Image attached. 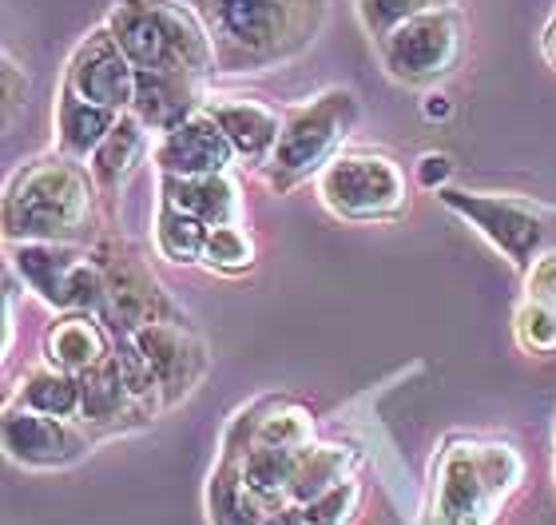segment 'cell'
I'll return each mask as SVG.
<instances>
[{
  "label": "cell",
  "instance_id": "44dd1931",
  "mask_svg": "<svg viewBox=\"0 0 556 525\" xmlns=\"http://www.w3.org/2000/svg\"><path fill=\"white\" fill-rule=\"evenodd\" d=\"M207 514L211 525H263L267 522V505L258 502L243 478V458L223 454L207 482Z\"/></svg>",
  "mask_w": 556,
  "mask_h": 525
},
{
  "label": "cell",
  "instance_id": "ba28073f",
  "mask_svg": "<svg viewBox=\"0 0 556 525\" xmlns=\"http://www.w3.org/2000/svg\"><path fill=\"white\" fill-rule=\"evenodd\" d=\"M378 57L386 76L406 88H429L445 80L462 57V12L450 4L397 24L394 33L378 40Z\"/></svg>",
  "mask_w": 556,
  "mask_h": 525
},
{
  "label": "cell",
  "instance_id": "ffe728a7",
  "mask_svg": "<svg viewBox=\"0 0 556 525\" xmlns=\"http://www.w3.org/2000/svg\"><path fill=\"white\" fill-rule=\"evenodd\" d=\"M80 378V418L92 426H112V422L128 418V414H143V407L131 395L128 378L119 371L116 350L104 362H96L92 371L76 374Z\"/></svg>",
  "mask_w": 556,
  "mask_h": 525
},
{
  "label": "cell",
  "instance_id": "2e32d148",
  "mask_svg": "<svg viewBox=\"0 0 556 525\" xmlns=\"http://www.w3.org/2000/svg\"><path fill=\"white\" fill-rule=\"evenodd\" d=\"M207 112L215 116L223 136L231 140L239 160H247V164H270L275 143L282 136V120H278L275 108L258 104V100H219V104H207Z\"/></svg>",
  "mask_w": 556,
  "mask_h": 525
},
{
  "label": "cell",
  "instance_id": "d590c367",
  "mask_svg": "<svg viewBox=\"0 0 556 525\" xmlns=\"http://www.w3.org/2000/svg\"><path fill=\"white\" fill-rule=\"evenodd\" d=\"M426 116L429 120H445V116H450V100H445V96H438V92L426 96Z\"/></svg>",
  "mask_w": 556,
  "mask_h": 525
},
{
  "label": "cell",
  "instance_id": "4dcf8cb0",
  "mask_svg": "<svg viewBox=\"0 0 556 525\" xmlns=\"http://www.w3.org/2000/svg\"><path fill=\"white\" fill-rule=\"evenodd\" d=\"M525 299L556 307V251H541L533 267L525 271Z\"/></svg>",
  "mask_w": 556,
  "mask_h": 525
},
{
  "label": "cell",
  "instance_id": "7a4b0ae2",
  "mask_svg": "<svg viewBox=\"0 0 556 525\" xmlns=\"http://www.w3.org/2000/svg\"><path fill=\"white\" fill-rule=\"evenodd\" d=\"M96 179L72 155L24 164L4 191V235L12 243H76L92 232Z\"/></svg>",
  "mask_w": 556,
  "mask_h": 525
},
{
  "label": "cell",
  "instance_id": "9a60e30c",
  "mask_svg": "<svg viewBox=\"0 0 556 525\" xmlns=\"http://www.w3.org/2000/svg\"><path fill=\"white\" fill-rule=\"evenodd\" d=\"M84 255L72 243H16L12 251V267L21 271V279L56 311H72V279Z\"/></svg>",
  "mask_w": 556,
  "mask_h": 525
},
{
  "label": "cell",
  "instance_id": "52a82bcc",
  "mask_svg": "<svg viewBox=\"0 0 556 525\" xmlns=\"http://www.w3.org/2000/svg\"><path fill=\"white\" fill-rule=\"evenodd\" d=\"M438 199L453 215H462L469 227L485 235L501 255L509 259L517 271H529L533 259L545 251L548 235V211L517 196H489V191H457V187H441Z\"/></svg>",
  "mask_w": 556,
  "mask_h": 525
},
{
  "label": "cell",
  "instance_id": "cb8c5ba5",
  "mask_svg": "<svg viewBox=\"0 0 556 525\" xmlns=\"http://www.w3.org/2000/svg\"><path fill=\"white\" fill-rule=\"evenodd\" d=\"M143 148H148V124H143L136 112H124L119 124L112 128V136H108V140L96 148L92 160H88V172H92L96 187H108V191H112V187L124 184V179L136 172Z\"/></svg>",
  "mask_w": 556,
  "mask_h": 525
},
{
  "label": "cell",
  "instance_id": "484cf974",
  "mask_svg": "<svg viewBox=\"0 0 556 525\" xmlns=\"http://www.w3.org/2000/svg\"><path fill=\"white\" fill-rule=\"evenodd\" d=\"M207 232H211V227L203 220H195V215L179 211L175 203H167V199L160 203V220H155V247H160L163 259H172V263H195V259H203Z\"/></svg>",
  "mask_w": 556,
  "mask_h": 525
},
{
  "label": "cell",
  "instance_id": "3957f363",
  "mask_svg": "<svg viewBox=\"0 0 556 525\" xmlns=\"http://www.w3.org/2000/svg\"><path fill=\"white\" fill-rule=\"evenodd\" d=\"M108 33L128 52L136 72H179V76H211L215 45L195 4L179 0H116L108 12Z\"/></svg>",
  "mask_w": 556,
  "mask_h": 525
},
{
  "label": "cell",
  "instance_id": "1f68e13d",
  "mask_svg": "<svg viewBox=\"0 0 556 525\" xmlns=\"http://www.w3.org/2000/svg\"><path fill=\"white\" fill-rule=\"evenodd\" d=\"M450 175H453V160L445 152H426L414 167V179L426 187V191H441V187H450Z\"/></svg>",
  "mask_w": 556,
  "mask_h": 525
},
{
  "label": "cell",
  "instance_id": "ac0fdd59",
  "mask_svg": "<svg viewBox=\"0 0 556 525\" xmlns=\"http://www.w3.org/2000/svg\"><path fill=\"white\" fill-rule=\"evenodd\" d=\"M163 199L175 203L179 211L203 220L207 227H223V223H239V187L223 175H163Z\"/></svg>",
  "mask_w": 556,
  "mask_h": 525
},
{
  "label": "cell",
  "instance_id": "d4e9b609",
  "mask_svg": "<svg viewBox=\"0 0 556 525\" xmlns=\"http://www.w3.org/2000/svg\"><path fill=\"white\" fill-rule=\"evenodd\" d=\"M9 407L52 414V418H72V414H80V378L68 371H56V366L28 371V374H21V383L12 390Z\"/></svg>",
  "mask_w": 556,
  "mask_h": 525
},
{
  "label": "cell",
  "instance_id": "4316f807",
  "mask_svg": "<svg viewBox=\"0 0 556 525\" xmlns=\"http://www.w3.org/2000/svg\"><path fill=\"white\" fill-rule=\"evenodd\" d=\"M203 263L223 275H239V271L255 267V243L251 235L239 227V223H223V227H211L207 247H203Z\"/></svg>",
  "mask_w": 556,
  "mask_h": 525
},
{
  "label": "cell",
  "instance_id": "83f0119b",
  "mask_svg": "<svg viewBox=\"0 0 556 525\" xmlns=\"http://www.w3.org/2000/svg\"><path fill=\"white\" fill-rule=\"evenodd\" d=\"M358 4V21L362 28L374 36V40H382L397 28V24L414 21L421 12L429 9H450L453 0H354Z\"/></svg>",
  "mask_w": 556,
  "mask_h": 525
},
{
  "label": "cell",
  "instance_id": "8fae6325",
  "mask_svg": "<svg viewBox=\"0 0 556 525\" xmlns=\"http://www.w3.org/2000/svg\"><path fill=\"white\" fill-rule=\"evenodd\" d=\"M136 350L148 362L151 378L160 386L163 407H172L199 383L203 374V347L195 342V335L184 327V318H160L148 327L128 330Z\"/></svg>",
  "mask_w": 556,
  "mask_h": 525
},
{
  "label": "cell",
  "instance_id": "5bb4252c",
  "mask_svg": "<svg viewBox=\"0 0 556 525\" xmlns=\"http://www.w3.org/2000/svg\"><path fill=\"white\" fill-rule=\"evenodd\" d=\"M199 76H179V72H139L136 76V112L148 128L172 132L187 116L203 112V88Z\"/></svg>",
  "mask_w": 556,
  "mask_h": 525
},
{
  "label": "cell",
  "instance_id": "d6a6232c",
  "mask_svg": "<svg viewBox=\"0 0 556 525\" xmlns=\"http://www.w3.org/2000/svg\"><path fill=\"white\" fill-rule=\"evenodd\" d=\"M24 96H28V80H24V72L16 68V60L4 57V112H9V120L16 116V108L24 104Z\"/></svg>",
  "mask_w": 556,
  "mask_h": 525
},
{
  "label": "cell",
  "instance_id": "8992f818",
  "mask_svg": "<svg viewBox=\"0 0 556 525\" xmlns=\"http://www.w3.org/2000/svg\"><path fill=\"white\" fill-rule=\"evenodd\" d=\"M318 199L350 223L394 220L406 211V175L390 155H338L318 175Z\"/></svg>",
  "mask_w": 556,
  "mask_h": 525
},
{
  "label": "cell",
  "instance_id": "6da1fadb",
  "mask_svg": "<svg viewBox=\"0 0 556 525\" xmlns=\"http://www.w3.org/2000/svg\"><path fill=\"white\" fill-rule=\"evenodd\" d=\"M215 45L219 72H267L318 40L330 0H191Z\"/></svg>",
  "mask_w": 556,
  "mask_h": 525
},
{
  "label": "cell",
  "instance_id": "4fadbf2b",
  "mask_svg": "<svg viewBox=\"0 0 556 525\" xmlns=\"http://www.w3.org/2000/svg\"><path fill=\"white\" fill-rule=\"evenodd\" d=\"M231 140L223 136L207 108L187 116L184 124H175L172 132H163L160 148H155V164L163 175H223L235 164Z\"/></svg>",
  "mask_w": 556,
  "mask_h": 525
},
{
  "label": "cell",
  "instance_id": "836d02e7",
  "mask_svg": "<svg viewBox=\"0 0 556 525\" xmlns=\"http://www.w3.org/2000/svg\"><path fill=\"white\" fill-rule=\"evenodd\" d=\"M263 525H306V517H302V505H282V510H270Z\"/></svg>",
  "mask_w": 556,
  "mask_h": 525
},
{
  "label": "cell",
  "instance_id": "7402d4cb",
  "mask_svg": "<svg viewBox=\"0 0 556 525\" xmlns=\"http://www.w3.org/2000/svg\"><path fill=\"white\" fill-rule=\"evenodd\" d=\"M358 466V450L354 446H342V442H323V446H311L299 462V474L290 482V505H311L314 498H323L330 493L334 486L350 482Z\"/></svg>",
  "mask_w": 556,
  "mask_h": 525
},
{
  "label": "cell",
  "instance_id": "e0dca14e",
  "mask_svg": "<svg viewBox=\"0 0 556 525\" xmlns=\"http://www.w3.org/2000/svg\"><path fill=\"white\" fill-rule=\"evenodd\" d=\"M108 354H112V339H108L100 315H88V311H68L45 335V359L56 371L84 374L92 371L96 362H104Z\"/></svg>",
  "mask_w": 556,
  "mask_h": 525
},
{
  "label": "cell",
  "instance_id": "30bf717a",
  "mask_svg": "<svg viewBox=\"0 0 556 525\" xmlns=\"http://www.w3.org/2000/svg\"><path fill=\"white\" fill-rule=\"evenodd\" d=\"M96 263L104 271L108 295H112V318L119 330H139L160 318H179L172 311V303L163 299L160 283L148 271V263L128 251V247L104 243L96 251Z\"/></svg>",
  "mask_w": 556,
  "mask_h": 525
},
{
  "label": "cell",
  "instance_id": "f1b7e54d",
  "mask_svg": "<svg viewBox=\"0 0 556 525\" xmlns=\"http://www.w3.org/2000/svg\"><path fill=\"white\" fill-rule=\"evenodd\" d=\"M513 335L529 354H553L556 350V307L525 299L513 315Z\"/></svg>",
  "mask_w": 556,
  "mask_h": 525
},
{
  "label": "cell",
  "instance_id": "277c9868",
  "mask_svg": "<svg viewBox=\"0 0 556 525\" xmlns=\"http://www.w3.org/2000/svg\"><path fill=\"white\" fill-rule=\"evenodd\" d=\"M521 482V454L509 442L453 438L438 458V525H493Z\"/></svg>",
  "mask_w": 556,
  "mask_h": 525
},
{
  "label": "cell",
  "instance_id": "f546056e",
  "mask_svg": "<svg viewBox=\"0 0 556 525\" xmlns=\"http://www.w3.org/2000/svg\"><path fill=\"white\" fill-rule=\"evenodd\" d=\"M358 498H362V486L350 478L342 486H334L330 493H323V498H314L311 505H302V517H306V525H342L358 510Z\"/></svg>",
  "mask_w": 556,
  "mask_h": 525
},
{
  "label": "cell",
  "instance_id": "5b68a950",
  "mask_svg": "<svg viewBox=\"0 0 556 525\" xmlns=\"http://www.w3.org/2000/svg\"><path fill=\"white\" fill-rule=\"evenodd\" d=\"M358 124V100L346 88L314 96L311 104H299L282 120V136L270 155V184L278 191L299 187L311 175H323L330 160L342 155V143Z\"/></svg>",
  "mask_w": 556,
  "mask_h": 525
},
{
  "label": "cell",
  "instance_id": "7c38bea8",
  "mask_svg": "<svg viewBox=\"0 0 556 525\" xmlns=\"http://www.w3.org/2000/svg\"><path fill=\"white\" fill-rule=\"evenodd\" d=\"M4 450L21 466L52 470L76 462L88 446H84V438L64 418L36 414V410H24V407H9L4 410Z\"/></svg>",
  "mask_w": 556,
  "mask_h": 525
},
{
  "label": "cell",
  "instance_id": "e575fe53",
  "mask_svg": "<svg viewBox=\"0 0 556 525\" xmlns=\"http://www.w3.org/2000/svg\"><path fill=\"white\" fill-rule=\"evenodd\" d=\"M541 52H545V60L556 68V16L545 24V36H541Z\"/></svg>",
  "mask_w": 556,
  "mask_h": 525
},
{
  "label": "cell",
  "instance_id": "d6986e66",
  "mask_svg": "<svg viewBox=\"0 0 556 525\" xmlns=\"http://www.w3.org/2000/svg\"><path fill=\"white\" fill-rule=\"evenodd\" d=\"M124 112H112V108H100L92 100H84L80 92H72L68 84L60 88L56 100V143L60 155H72V160H92L96 148L112 136V128L119 124Z\"/></svg>",
  "mask_w": 556,
  "mask_h": 525
},
{
  "label": "cell",
  "instance_id": "603a6c76",
  "mask_svg": "<svg viewBox=\"0 0 556 525\" xmlns=\"http://www.w3.org/2000/svg\"><path fill=\"white\" fill-rule=\"evenodd\" d=\"M306 450H290V446H251L243 454V478L258 502L267 510L290 505V482L299 474V462Z\"/></svg>",
  "mask_w": 556,
  "mask_h": 525
},
{
  "label": "cell",
  "instance_id": "9c48e42d",
  "mask_svg": "<svg viewBox=\"0 0 556 525\" xmlns=\"http://www.w3.org/2000/svg\"><path fill=\"white\" fill-rule=\"evenodd\" d=\"M136 64H131L128 52L116 45V36L108 33L104 24V28H92L76 45V52L68 57L64 84L100 108L131 112V104H136Z\"/></svg>",
  "mask_w": 556,
  "mask_h": 525
}]
</instances>
